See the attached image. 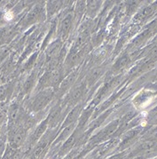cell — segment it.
I'll use <instances>...</instances> for the list:
<instances>
[{
    "instance_id": "obj_1",
    "label": "cell",
    "mask_w": 157,
    "mask_h": 159,
    "mask_svg": "<svg viewBox=\"0 0 157 159\" xmlns=\"http://www.w3.org/2000/svg\"><path fill=\"white\" fill-rule=\"evenodd\" d=\"M52 97V92L51 90H44V92L39 94L37 101L35 102V110H40L44 108L51 101Z\"/></svg>"
},
{
    "instance_id": "obj_2",
    "label": "cell",
    "mask_w": 157,
    "mask_h": 159,
    "mask_svg": "<svg viewBox=\"0 0 157 159\" xmlns=\"http://www.w3.org/2000/svg\"><path fill=\"white\" fill-rule=\"evenodd\" d=\"M72 20H73V15L71 13L66 14L65 17L63 18L61 24V33L62 38H66V36L70 31V28L72 26Z\"/></svg>"
},
{
    "instance_id": "obj_3",
    "label": "cell",
    "mask_w": 157,
    "mask_h": 159,
    "mask_svg": "<svg viewBox=\"0 0 157 159\" xmlns=\"http://www.w3.org/2000/svg\"><path fill=\"white\" fill-rule=\"evenodd\" d=\"M60 71L55 69V70H52L49 73V76H48V84L52 85V84H55L56 83L59 82L60 80Z\"/></svg>"
},
{
    "instance_id": "obj_4",
    "label": "cell",
    "mask_w": 157,
    "mask_h": 159,
    "mask_svg": "<svg viewBox=\"0 0 157 159\" xmlns=\"http://www.w3.org/2000/svg\"><path fill=\"white\" fill-rule=\"evenodd\" d=\"M83 92V87L82 85H80L77 88L73 90L72 93H70V102H77L80 99V97L82 96Z\"/></svg>"
},
{
    "instance_id": "obj_5",
    "label": "cell",
    "mask_w": 157,
    "mask_h": 159,
    "mask_svg": "<svg viewBox=\"0 0 157 159\" xmlns=\"http://www.w3.org/2000/svg\"><path fill=\"white\" fill-rule=\"evenodd\" d=\"M102 74V70L101 68H97V69H94V70L92 71V73L89 75L88 77V83L90 85H92V84L94 83L95 81L101 76V75Z\"/></svg>"
},
{
    "instance_id": "obj_6",
    "label": "cell",
    "mask_w": 157,
    "mask_h": 159,
    "mask_svg": "<svg viewBox=\"0 0 157 159\" xmlns=\"http://www.w3.org/2000/svg\"><path fill=\"white\" fill-rule=\"evenodd\" d=\"M75 79H76V73H73V74H71L70 76H68L62 83V85H61L62 90H66L68 89V88H69V87L72 85V84L75 82Z\"/></svg>"
},
{
    "instance_id": "obj_7",
    "label": "cell",
    "mask_w": 157,
    "mask_h": 159,
    "mask_svg": "<svg viewBox=\"0 0 157 159\" xmlns=\"http://www.w3.org/2000/svg\"><path fill=\"white\" fill-rule=\"evenodd\" d=\"M100 6H101V2L99 1H90L87 4V12L90 14L95 13L99 10Z\"/></svg>"
},
{
    "instance_id": "obj_8",
    "label": "cell",
    "mask_w": 157,
    "mask_h": 159,
    "mask_svg": "<svg viewBox=\"0 0 157 159\" xmlns=\"http://www.w3.org/2000/svg\"><path fill=\"white\" fill-rule=\"evenodd\" d=\"M59 117H60V108H55L49 116V124H51L52 125H56Z\"/></svg>"
},
{
    "instance_id": "obj_9",
    "label": "cell",
    "mask_w": 157,
    "mask_h": 159,
    "mask_svg": "<svg viewBox=\"0 0 157 159\" xmlns=\"http://www.w3.org/2000/svg\"><path fill=\"white\" fill-rule=\"evenodd\" d=\"M60 48H61V45L60 44L58 43V44H53V45H52L50 46V48H49V51H48V55L50 56V57H55L57 54L59 53V52H60Z\"/></svg>"
},
{
    "instance_id": "obj_10",
    "label": "cell",
    "mask_w": 157,
    "mask_h": 159,
    "mask_svg": "<svg viewBox=\"0 0 157 159\" xmlns=\"http://www.w3.org/2000/svg\"><path fill=\"white\" fill-rule=\"evenodd\" d=\"M155 11V8H154L153 6H152V7H146V8H145L144 10L140 13V14L138 15V17H140V18H142V19L147 18V17L151 16V15L154 13Z\"/></svg>"
},
{
    "instance_id": "obj_11",
    "label": "cell",
    "mask_w": 157,
    "mask_h": 159,
    "mask_svg": "<svg viewBox=\"0 0 157 159\" xmlns=\"http://www.w3.org/2000/svg\"><path fill=\"white\" fill-rule=\"evenodd\" d=\"M128 62H129V58L123 57L122 59H120L119 61L116 62L115 66H114V68L118 70H122V69L125 68L126 66H127V64H128Z\"/></svg>"
},
{
    "instance_id": "obj_12",
    "label": "cell",
    "mask_w": 157,
    "mask_h": 159,
    "mask_svg": "<svg viewBox=\"0 0 157 159\" xmlns=\"http://www.w3.org/2000/svg\"><path fill=\"white\" fill-rule=\"evenodd\" d=\"M78 112H79V108H75V109L73 110V112L69 116V117H68V119H67V121H66V124L69 125V123L71 124L72 122H74V120L76 118V116H77V115H78Z\"/></svg>"
},
{
    "instance_id": "obj_13",
    "label": "cell",
    "mask_w": 157,
    "mask_h": 159,
    "mask_svg": "<svg viewBox=\"0 0 157 159\" xmlns=\"http://www.w3.org/2000/svg\"><path fill=\"white\" fill-rule=\"evenodd\" d=\"M74 141H75V137H71L70 139H69L65 144H64V146L61 148V151H65V150H68L70 148V147L73 145V143H74Z\"/></svg>"
},
{
    "instance_id": "obj_14",
    "label": "cell",
    "mask_w": 157,
    "mask_h": 159,
    "mask_svg": "<svg viewBox=\"0 0 157 159\" xmlns=\"http://www.w3.org/2000/svg\"><path fill=\"white\" fill-rule=\"evenodd\" d=\"M154 146H155V143L153 141H146L142 145V148L143 149H151Z\"/></svg>"
}]
</instances>
